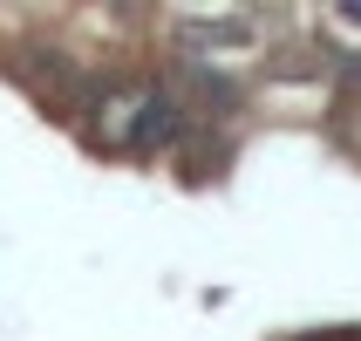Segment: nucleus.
I'll return each instance as SVG.
<instances>
[{"label": "nucleus", "mask_w": 361, "mask_h": 341, "mask_svg": "<svg viewBox=\"0 0 361 341\" xmlns=\"http://www.w3.org/2000/svg\"><path fill=\"white\" fill-rule=\"evenodd\" d=\"M293 341H361V328H314V335H293Z\"/></svg>", "instance_id": "obj_1"}]
</instances>
